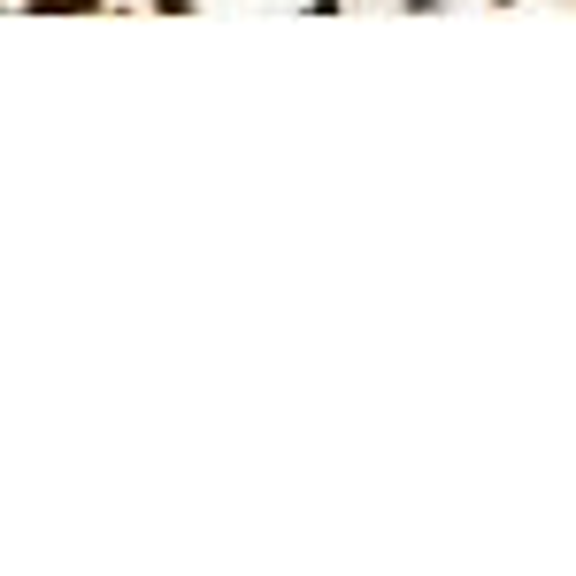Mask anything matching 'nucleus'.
<instances>
[{"label": "nucleus", "mask_w": 576, "mask_h": 576, "mask_svg": "<svg viewBox=\"0 0 576 576\" xmlns=\"http://www.w3.org/2000/svg\"><path fill=\"white\" fill-rule=\"evenodd\" d=\"M154 8H161V15H192L200 0H154Z\"/></svg>", "instance_id": "obj_1"}, {"label": "nucleus", "mask_w": 576, "mask_h": 576, "mask_svg": "<svg viewBox=\"0 0 576 576\" xmlns=\"http://www.w3.org/2000/svg\"><path fill=\"white\" fill-rule=\"evenodd\" d=\"M400 8H408V15H431V8H446V0H400Z\"/></svg>", "instance_id": "obj_2"}, {"label": "nucleus", "mask_w": 576, "mask_h": 576, "mask_svg": "<svg viewBox=\"0 0 576 576\" xmlns=\"http://www.w3.org/2000/svg\"><path fill=\"white\" fill-rule=\"evenodd\" d=\"M492 8H507V0H492Z\"/></svg>", "instance_id": "obj_3"}]
</instances>
